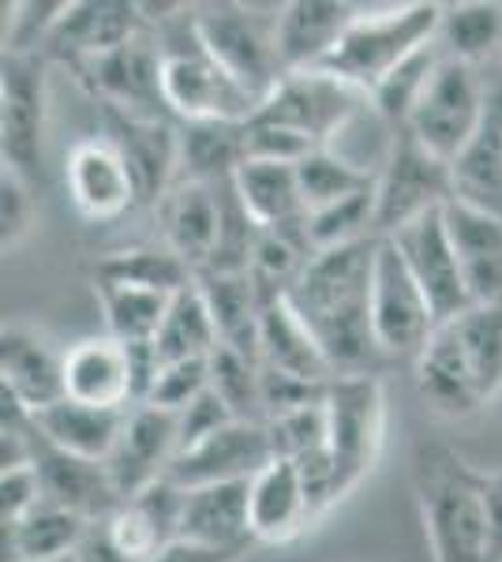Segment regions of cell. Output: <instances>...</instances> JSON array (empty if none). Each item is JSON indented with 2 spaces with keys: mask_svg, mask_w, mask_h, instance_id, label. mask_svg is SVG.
<instances>
[{
  "mask_svg": "<svg viewBox=\"0 0 502 562\" xmlns=\"http://www.w3.org/2000/svg\"><path fill=\"white\" fill-rule=\"evenodd\" d=\"M379 240L382 237H368L315 251L293 293L286 296L331 360L334 375H379L382 352L371 330V278Z\"/></svg>",
  "mask_w": 502,
  "mask_h": 562,
  "instance_id": "cell-1",
  "label": "cell"
},
{
  "mask_svg": "<svg viewBox=\"0 0 502 562\" xmlns=\"http://www.w3.org/2000/svg\"><path fill=\"white\" fill-rule=\"evenodd\" d=\"M488 473L446 442H420L413 458V492L435 562H491Z\"/></svg>",
  "mask_w": 502,
  "mask_h": 562,
  "instance_id": "cell-2",
  "label": "cell"
},
{
  "mask_svg": "<svg viewBox=\"0 0 502 562\" xmlns=\"http://www.w3.org/2000/svg\"><path fill=\"white\" fill-rule=\"evenodd\" d=\"M161 45V94L180 124H248L255 116L252 94L217 65L196 31L191 8L180 4L166 23H158Z\"/></svg>",
  "mask_w": 502,
  "mask_h": 562,
  "instance_id": "cell-3",
  "label": "cell"
},
{
  "mask_svg": "<svg viewBox=\"0 0 502 562\" xmlns=\"http://www.w3.org/2000/svg\"><path fill=\"white\" fill-rule=\"evenodd\" d=\"M439 23L443 4L435 0H413V4L387 8V12L356 15L349 34L319 71H331L371 98L405 60L439 42Z\"/></svg>",
  "mask_w": 502,
  "mask_h": 562,
  "instance_id": "cell-4",
  "label": "cell"
},
{
  "mask_svg": "<svg viewBox=\"0 0 502 562\" xmlns=\"http://www.w3.org/2000/svg\"><path fill=\"white\" fill-rule=\"evenodd\" d=\"M191 15L217 65L248 90L255 105L267 102L274 87L289 76L278 53V8L274 15H259V8L248 4H203L191 8Z\"/></svg>",
  "mask_w": 502,
  "mask_h": 562,
  "instance_id": "cell-5",
  "label": "cell"
},
{
  "mask_svg": "<svg viewBox=\"0 0 502 562\" xmlns=\"http://www.w3.org/2000/svg\"><path fill=\"white\" fill-rule=\"evenodd\" d=\"M326 428L342 498L376 469L387 442V386L379 375H337L326 386Z\"/></svg>",
  "mask_w": 502,
  "mask_h": 562,
  "instance_id": "cell-6",
  "label": "cell"
},
{
  "mask_svg": "<svg viewBox=\"0 0 502 562\" xmlns=\"http://www.w3.org/2000/svg\"><path fill=\"white\" fill-rule=\"evenodd\" d=\"M488 102L491 90L483 87L480 71L454 57H443L432 71V79H427L405 128L413 132L420 147L432 150L435 158L450 166L472 143V135L480 132L483 116H488Z\"/></svg>",
  "mask_w": 502,
  "mask_h": 562,
  "instance_id": "cell-7",
  "label": "cell"
},
{
  "mask_svg": "<svg viewBox=\"0 0 502 562\" xmlns=\"http://www.w3.org/2000/svg\"><path fill=\"white\" fill-rule=\"evenodd\" d=\"M371 330L382 360L390 364H416L432 334L439 330L432 301L387 237L379 240L376 278H371Z\"/></svg>",
  "mask_w": 502,
  "mask_h": 562,
  "instance_id": "cell-8",
  "label": "cell"
},
{
  "mask_svg": "<svg viewBox=\"0 0 502 562\" xmlns=\"http://www.w3.org/2000/svg\"><path fill=\"white\" fill-rule=\"evenodd\" d=\"M368 105L364 90L349 87L345 79L331 71H289L274 94L255 109L252 121L274 124V128L297 132L312 147H331L337 132L353 121L360 109Z\"/></svg>",
  "mask_w": 502,
  "mask_h": 562,
  "instance_id": "cell-9",
  "label": "cell"
},
{
  "mask_svg": "<svg viewBox=\"0 0 502 562\" xmlns=\"http://www.w3.org/2000/svg\"><path fill=\"white\" fill-rule=\"evenodd\" d=\"M45 124H49V87L45 60L4 53L0 68V154L4 169L42 184L45 169Z\"/></svg>",
  "mask_w": 502,
  "mask_h": 562,
  "instance_id": "cell-10",
  "label": "cell"
},
{
  "mask_svg": "<svg viewBox=\"0 0 502 562\" xmlns=\"http://www.w3.org/2000/svg\"><path fill=\"white\" fill-rule=\"evenodd\" d=\"M450 203V166L424 150L409 128H398L394 150L376 180V229L390 237L413 217Z\"/></svg>",
  "mask_w": 502,
  "mask_h": 562,
  "instance_id": "cell-11",
  "label": "cell"
},
{
  "mask_svg": "<svg viewBox=\"0 0 502 562\" xmlns=\"http://www.w3.org/2000/svg\"><path fill=\"white\" fill-rule=\"evenodd\" d=\"M76 71L102 105L132 116H150V121H169V105L161 94V45L150 26L116 53Z\"/></svg>",
  "mask_w": 502,
  "mask_h": 562,
  "instance_id": "cell-12",
  "label": "cell"
},
{
  "mask_svg": "<svg viewBox=\"0 0 502 562\" xmlns=\"http://www.w3.org/2000/svg\"><path fill=\"white\" fill-rule=\"evenodd\" d=\"M387 240L401 251L405 267L413 270L420 289L427 293V301L435 307V319L450 323V319H458L465 307H472L458 251H454L450 229H446L443 206L413 217V222L401 225L398 233H390Z\"/></svg>",
  "mask_w": 502,
  "mask_h": 562,
  "instance_id": "cell-13",
  "label": "cell"
},
{
  "mask_svg": "<svg viewBox=\"0 0 502 562\" xmlns=\"http://www.w3.org/2000/svg\"><path fill=\"white\" fill-rule=\"evenodd\" d=\"M274 461V442L267 424L233 420L230 428L214 431L210 439L180 450L169 469L177 487H210V484H252Z\"/></svg>",
  "mask_w": 502,
  "mask_h": 562,
  "instance_id": "cell-14",
  "label": "cell"
},
{
  "mask_svg": "<svg viewBox=\"0 0 502 562\" xmlns=\"http://www.w3.org/2000/svg\"><path fill=\"white\" fill-rule=\"evenodd\" d=\"M64 184H68L71 206L94 225L116 222L140 203V184L113 139L94 135L79 139L64 161Z\"/></svg>",
  "mask_w": 502,
  "mask_h": 562,
  "instance_id": "cell-15",
  "label": "cell"
},
{
  "mask_svg": "<svg viewBox=\"0 0 502 562\" xmlns=\"http://www.w3.org/2000/svg\"><path fill=\"white\" fill-rule=\"evenodd\" d=\"M225 184H199V180H177L166 195L158 199L161 244L177 251L180 259L196 270V278L214 262L225 233Z\"/></svg>",
  "mask_w": 502,
  "mask_h": 562,
  "instance_id": "cell-16",
  "label": "cell"
},
{
  "mask_svg": "<svg viewBox=\"0 0 502 562\" xmlns=\"http://www.w3.org/2000/svg\"><path fill=\"white\" fill-rule=\"evenodd\" d=\"M147 31L140 4H124V0H83V4H68L64 15L53 26L45 53L64 60L71 68H83L90 60L109 57L121 45Z\"/></svg>",
  "mask_w": 502,
  "mask_h": 562,
  "instance_id": "cell-17",
  "label": "cell"
},
{
  "mask_svg": "<svg viewBox=\"0 0 502 562\" xmlns=\"http://www.w3.org/2000/svg\"><path fill=\"white\" fill-rule=\"evenodd\" d=\"M177 454H180L177 416L154 409V405H135V409H127L124 435L105 465L121 498H132L147 492L150 484H158V480H166Z\"/></svg>",
  "mask_w": 502,
  "mask_h": 562,
  "instance_id": "cell-18",
  "label": "cell"
},
{
  "mask_svg": "<svg viewBox=\"0 0 502 562\" xmlns=\"http://www.w3.org/2000/svg\"><path fill=\"white\" fill-rule=\"evenodd\" d=\"M34 469L42 476L45 503L79 514L90 525L109 521L116 514V506L124 503L113 476H109V465L64 454V450L49 447L42 435H34Z\"/></svg>",
  "mask_w": 502,
  "mask_h": 562,
  "instance_id": "cell-19",
  "label": "cell"
},
{
  "mask_svg": "<svg viewBox=\"0 0 502 562\" xmlns=\"http://www.w3.org/2000/svg\"><path fill=\"white\" fill-rule=\"evenodd\" d=\"M105 113V139H113L127 158L140 184V199L158 206V199L180 180V128L169 121H150V116H132L121 109L102 105Z\"/></svg>",
  "mask_w": 502,
  "mask_h": 562,
  "instance_id": "cell-20",
  "label": "cell"
},
{
  "mask_svg": "<svg viewBox=\"0 0 502 562\" xmlns=\"http://www.w3.org/2000/svg\"><path fill=\"white\" fill-rule=\"evenodd\" d=\"M0 390L15 394L31 413L64 402V352L34 326L4 323L0 330Z\"/></svg>",
  "mask_w": 502,
  "mask_h": 562,
  "instance_id": "cell-21",
  "label": "cell"
},
{
  "mask_svg": "<svg viewBox=\"0 0 502 562\" xmlns=\"http://www.w3.org/2000/svg\"><path fill=\"white\" fill-rule=\"evenodd\" d=\"M64 397L94 409H135L132 352L116 338H83L64 352Z\"/></svg>",
  "mask_w": 502,
  "mask_h": 562,
  "instance_id": "cell-22",
  "label": "cell"
},
{
  "mask_svg": "<svg viewBox=\"0 0 502 562\" xmlns=\"http://www.w3.org/2000/svg\"><path fill=\"white\" fill-rule=\"evenodd\" d=\"M360 8L337 0H293L278 8V53L286 71H315L331 60Z\"/></svg>",
  "mask_w": 502,
  "mask_h": 562,
  "instance_id": "cell-23",
  "label": "cell"
},
{
  "mask_svg": "<svg viewBox=\"0 0 502 562\" xmlns=\"http://www.w3.org/2000/svg\"><path fill=\"white\" fill-rule=\"evenodd\" d=\"M248 518L252 537L259 543H289L304 537L319 521L308 484L293 461L274 458L259 476L252 480L248 492Z\"/></svg>",
  "mask_w": 502,
  "mask_h": 562,
  "instance_id": "cell-24",
  "label": "cell"
},
{
  "mask_svg": "<svg viewBox=\"0 0 502 562\" xmlns=\"http://www.w3.org/2000/svg\"><path fill=\"white\" fill-rule=\"evenodd\" d=\"M413 375L424 405L435 416H446V420H465V416L480 413L488 405L450 323H439V330L432 334V341L416 357Z\"/></svg>",
  "mask_w": 502,
  "mask_h": 562,
  "instance_id": "cell-25",
  "label": "cell"
},
{
  "mask_svg": "<svg viewBox=\"0 0 502 562\" xmlns=\"http://www.w3.org/2000/svg\"><path fill=\"white\" fill-rule=\"evenodd\" d=\"M248 492L252 484H210L185 492L180 540L217 551H248L255 543L248 518Z\"/></svg>",
  "mask_w": 502,
  "mask_h": 562,
  "instance_id": "cell-26",
  "label": "cell"
},
{
  "mask_svg": "<svg viewBox=\"0 0 502 562\" xmlns=\"http://www.w3.org/2000/svg\"><path fill=\"white\" fill-rule=\"evenodd\" d=\"M443 217L472 304L502 301V217L472 211L454 199L443 206Z\"/></svg>",
  "mask_w": 502,
  "mask_h": 562,
  "instance_id": "cell-27",
  "label": "cell"
},
{
  "mask_svg": "<svg viewBox=\"0 0 502 562\" xmlns=\"http://www.w3.org/2000/svg\"><path fill=\"white\" fill-rule=\"evenodd\" d=\"M450 199L502 217V87L491 90L480 132L450 161Z\"/></svg>",
  "mask_w": 502,
  "mask_h": 562,
  "instance_id": "cell-28",
  "label": "cell"
},
{
  "mask_svg": "<svg viewBox=\"0 0 502 562\" xmlns=\"http://www.w3.org/2000/svg\"><path fill=\"white\" fill-rule=\"evenodd\" d=\"M127 409H94V405L79 402H57L49 409L34 413V428L49 447L64 450V454H76L87 461H105L113 458L116 442L124 435Z\"/></svg>",
  "mask_w": 502,
  "mask_h": 562,
  "instance_id": "cell-29",
  "label": "cell"
},
{
  "mask_svg": "<svg viewBox=\"0 0 502 562\" xmlns=\"http://www.w3.org/2000/svg\"><path fill=\"white\" fill-rule=\"evenodd\" d=\"M259 364L297 375L304 383H331L334 368L323 357L319 341L312 338L300 315L289 307V301H274L263 304V319H259Z\"/></svg>",
  "mask_w": 502,
  "mask_h": 562,
  "instance_id": "cell-30",
  "label": "cell"
},
{
  "mask_svg": "<svg viewBox=\"0 0 502 562\" xmlns=\"http://www.w3.org/2000/svg\"><path fill=\"white\" fill-rule=\"evenodd\" d=\"M196 285H199V293H203L210 315H214L222 346L259 360L263 301H259V293H255L248 270H207V274L196 278Z\"/></svg>",
  "mask_w": 502,
  "mask_h": 562,
  "instance_id": "cell-31",
  "label": "cell"
},
{
  "mask_svg": "<svg viewBox=\"0 0 502 562\" xmlns=\"http://www.w3.org/2000/svg\"><path fill=\"white\" fill-rule=\"evenodd\" d=\"M233 188L259 229H286V225L308 222L297 166L289 161H244L233 177Z\"/></svg>",
  "mask_w": 502,
  "mask_h": 562,
  "instance_id": "cell-32",
  "label": "cell"
},
{
  "mask_svg": "<svg viewBox=\"0 0 502 562\" xmlns=\"http://www.w3.org/2000/svg\"><path fill=\"white\" fill-rule=\"evenodd\" d=\"M90 529L79 514L60 510L53 503H42L31 518L4 525V562H45L68 559L79 551Z\"/></svg>",
  "mask_w": 502,
  "mask_h": 562,
  "instance_id": "cell-33",
  "label": "cell"
},
{
  "mask_svg": "<svg viewBox=\"0 0 502 562\" xmlns=\"http://www.w3.org/2000/svg\"><path fill=\"white\" fill-rule=\"evenodd\" d=\"M244 161V124H180V180L225 184Z\"/></svg>",
  "mask_w": 502,
  "mask_h": 562,
  "instance_id": "cell-34",
  "label": "cell"
},
{
  "mask_svg": "<svg viewBox=\"0 0 502 562\" xmlns=\"http://www.w3.org/2000/svg\"><path fill=\"white\" fill-rule=\"evenodd\" d=\"M94 281H113V285H132V289L177 296L180 289L196 285V270L177 251H169L166 244H150V248H127L98 259Z\"/></svg>",
  "mask_w": 502,
  "mask_h": 562,
  "instance_id": "cell-35",
  "label": "cell"
},
{
  "mask_svg": "<svg viewBox=\"0 0 502 562\" xmlns=\"http://www.w3.org/2000/svg\"><path fill=\"white\" fill-rule=\"evenodd\" d=\"M450 330L469 360L483 402H495L502 394V301L465 307L458 319H450Z\"/></svg>",
  "mask_w": 502,
  "mask_h": 562,
  "instance_id": "cell-36",
  "label": "cell"
},
{
  "mask_svg": "<svg viewBox=\"0 0 502 562\" xmlns=\"http://www.w3.org/2000/svg\"><path fill=\"white\" fill-rule=\"evenodd\" d=\"M439 49L461 65H483L502 49V4L488 0H465V4H443Z\"/></svg>",
  "mask_w": 502,
  "mask_h": 562,
  "instance_id": "cell-37",
  "label": "cell"
},
{
  "mask_svg": "<svg viewBox=\"0 0 502 562\" xmlns=\"http://www.w3.org/2000/svg\"><path fill=\"white\" fill-rule=\"evenodd\" d=\"M217 346H222V338H217L214 315H210L199 285L180 289L169 301L166 323H161L158 338H154L161 364H172V360H207Z\"/></svg>",
  "mask_w": 502,
  "mask_h": 562,
  "instance_id": "cell-38",
  "label": "cell"
},
{
  "mask_svg": "<svg viewBox=\"0 0 502 562\" xmlns=\"http://www.w3.org/2000/svg\"><path fill=\"white\" fill-rule=\"evenodd\" d=\"M98 304L105 315L109 338H116L121 346H143L154 341L166 323L169 301L166 293H150V289H132V285H113V281H94Z\"/></svg>",
  "mask_w": 502,
  "mask_h": 562,
  "instance_id": "cell-39",
  "label": "cell"
},
{
  "mask_svg": "<svg viewBox=\"0 0 502 562\" xmlns=\"http://www.w3.org/2000/svg\"><path fill=\"white\" fill-rule=\"evenodd\" d=\"M210 390L230 405L236 420L267 424L263 413V364L230 346L210 352Z\"/></svg>",
  "mask_w": 502,
  "mask_h": 562,
  "instance_id": "cell-40",
  "label": "cell"
},
{
  "mask_svg": "<svg viewBox=\"0 0 502 562\" xmlns=\"http://www.w3.org/2000/svg\"><path fill=\"white\" fill-rule=\"evenodd\" d=\"M297 177H300V195H304V211H326V206L342 203L356 192H368L376 188V177L353 169L345 158H337L331 147H319L308 154L304 161H297Z\"/></svg>",
  "mask_w": 502,
  "mask_h": 562,
  "instance_id": "cell-41",
  "label": "cell"
},
{
  "mask_svg": "<svg viewBox=\"0 0 502 562\" xmlns=\"http://www.w3.org/2000/svg\"><path fill=\"white\" fill-rule=\"evenodd\" d=\"M308 237H312L315 251H331V248H342V244L379 237V229H376V188L342 199V203L326 206V211L308 214Z\"/></svg>",
  "mask_w": 502,
  "mask_h": 562,
  "instance_id": "cell-42",
  "label": "cell"
},
{
  "mask_svg": "<svg viewBox=\"0 0 502 562\" xmlns=\"http://www.w3.org/2000/svg\"><path fill=\"white\" fill-rule=\"evenodd\" d=\"M326 402V397H323ZM308 405V409L286 413L267 420L274 458L281 461H308L331 450V428H326V405Z\"/></svg>",
  "mask_w": 502,
  "mask_h": 562,
  "instance_id": "cell-43",
  "label": "cell"
},
{
  "mask_svg": "<svg viewBox=\"0 0 502 562\" xmlns=\"http://www.w3.org/2000/svg\"><path fill=\"white\" fill-rule=\"evenodd\" d=\"M210 390V357L207 360H172L161 364L158 383H154L147 405L161 413H185L196 397H203Z\"/></svg>",
  "mask_w": 502,
  "mask_h": 562,
  "instance_id": "cell-44",
  "label": "cell"
},
{
  "mask_svg": "<svg viewBox=\"0 0 502 562\" xmlns=\"http://www.w3.org/2000/svg\"><path fill=\"white\" fill-rule=\"evenodd\" d=\"M34 225H38V195L34 184L12 169L0 173V237H4V256L15 251L20 244L31 237Z\"/></svg>",
  "mask_w": 502,
  "mask_h": 562,
  "instance_id": "cell-45",
  "label": "cell"
},
{
  "mask_svg": "<svg viewBox=\"0 0 502 562\" xmlns=\"http://www.w3.org/2000/svg\"><path fill=\"white\" fill-rule=\"evenodd\" d=\"M326 386L323 383H304V379L286 375V371L263 368V413H267V420H274V416H286V413L308 409V405H319L326 397Z\"/></svg>",
  "mask_w": 502,
  "mask_h": 562,
  "instance_id": "cell-46",
  "label": "cell"
},
{
  "mask_svg": "<svg viewBox=\"0 0 502 562\" xmlns=\"http://www.w3.org/2000/svg\"><path fill=\"white\" fill-rule=\"evenodd\" d=\"M42 503H45V492H42L38 469L34 465L0 469V518H4V525L31 518Z\"/></svg>",
  "mask_w": 502,
  "mask_h": 562,
  "instance_id": "cell-47",
  "label": "cell"
},
{
  "mask_svg": "<svg viewBox=\"0 0 502 562\" xmlns=\"http://www.w3.org/2000/svg\"><path fill=\"white\" fill-rule=\"evenodd\" d=\"M236 416L230 413V405L222 402V397L214 394V390H207L203 397H196V402L188 405L185 413H177V428H180V450L196 447V442L210 439L214 431L230 428Z\"/></svg>",
  "mask_w": 502,
  "mask_h": 562,
  "instance_id": "cell-48",
  "label": "cell"
},
{
  "mask_svg": "<svg viewBox=\"0 0 502 562\" xmlns=\"http://www.w3.org/2000/svg\"><path fill=\"white\" fill-rule=\"evenodd\" d=\"M76 562H132V559H127L124 551L116 548L113 540H109L105 521H94V525H90V529H87L83 543H79Z\"/></svg>",
  "mask_w": 502,
  "mask_h": 562,
  "instance_id": "cell-49",
  "label": "cell"
},
{
  "mask_svg": "<svg viewBox=\"0 0 502 562\" xmlns=\"http://www.w3.org/2000/svg\"><path fill=\"white\" fill-rule=\"evenodd\" d=\"M244 551H217V548H199V543L177 540L150 562H241Z\"/></svg>",
  "mask_w": 502,
  "mask_h": 562,
  "instance_id": "cell-50",
  "label": "cell"
},
{
  "mask_svg": "<svg viewBox=\"0 0 502 562\" xmlns=\"http://www.w3.org/2000/svg\"><path fill=\"white\" fill-rule=\"evenodd\" d=\"M488 537H491V562H502V473H488Z\"/></svg>",
  "mask_w": 502,
  "mask_h": 562,
  "instance_id": "cell-51",
  "label": "cell"
},
{
  "mask_svg": "<svg viewBox=\"0 0 502 562\" xmlns=\"http://www.w3.org/2000/svg\"><path fill=\"white\" fill-rule=\"evenodd\" d=\"M45 562H76V555H68V559H45Z\"/></svg>",
  "mask_w": 502,
  "mask_h": 562,
  "instance_id": "cell-52",
  "label": "cell"
}]
</instances>
